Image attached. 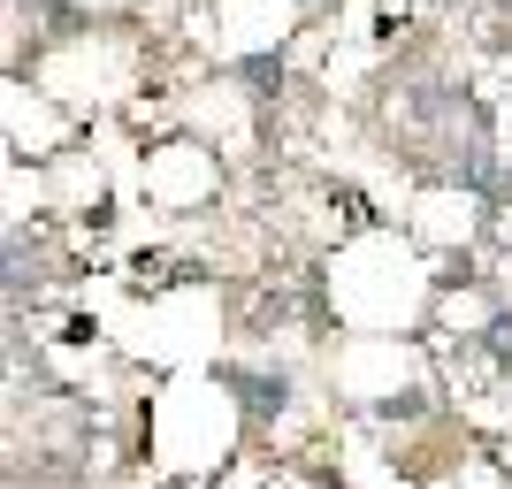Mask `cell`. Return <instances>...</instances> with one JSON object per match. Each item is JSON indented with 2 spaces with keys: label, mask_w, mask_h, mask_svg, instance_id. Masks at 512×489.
<instances>
[{
  "label": "cell",
  "mask_w": 512,
  "mask_h": 489,
  "mask_svg": "<svg viewBox=\"0 0 512 489\" xmlns=\"http://www.w3.org/2000/svg\"><path fill=\"white\" fill-rule=\"evenodd\" d=\"M222 390L245 405V421H276L283 405H291V383L283 375H253V367H222Z\"/></svg>",
  "instance_id": "cell-1"
},
{
  "label": "cell",
  "mask_w": 512,
  "mask_h": 489,
  "mask_svg": "<svg viewBox=\"0 0 512 489\" xmlns=\"http://www.w3.org/2000/svg\"><path fill=\"white\" fill-rule=\"evenodd\" d=\"M276 77H283V69L268 62V54H253V62H245V85H253V92H268V85H276Z\"/></svg>",
  "instance_id": "cell-2"
},
{
  "label": "cell",
  "mask_w": 512,
  "mask_h": 489,
  "mask_svg": "<svg viewBox=\"0 0 512 489\" xmlns=\"http://www.w3.org/2000/svg\"><path fill=\"white\" fill-rule=\"evenodd\" d=\"M490 352H497V360H512V314L490 321Z\"/></svg>",
  "instance_id": "cell-3"
}]
</instances>
